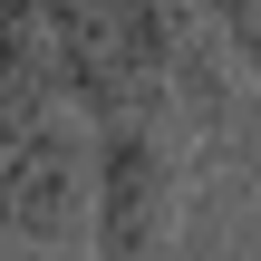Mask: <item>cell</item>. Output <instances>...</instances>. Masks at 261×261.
I'll use <instances>...</instances> for the list:
<instances>
[{
	"instance_id": "obj_2",
	"label": "cell",
	"mask_w": 261,
	"mask_h": 261,
	"mask_svg": "<svg viewBox=\"0 0 261 261\" xmlns=\"http://www.w3.org/2000/svg\"><path fill=\"white\" fill-rule=\"evenodd\" d=\"M87 242V116L48 107L0 136V252L48 261Z\"/></svg>"
},
{
	"instance_id": "obj_4",
	"label": "cell",
	"mask_w": 261,
	"mask_h": 261,
	"mask_svg": "<svg viewBox=\"0 0 261 261\" xmlns=\"http://www.w3.org/2000/svg\"><path fill=\"white\" fill-rule=\"evenodd\" d=\"M203 19H213V39L261 77V0H203Z\"/></svg>"
},
{
	"instance_id": "obj_3",
	"label": "cell",
	"mask_w": 261,
	"mask_h": 261,
	"mask_svg": "<svg viewBox=\"0 0 261 261\" xmlns=\"http://www.w3.org/2000/svg\"><path fill=\"white\" fill-rule=\"evenodd\" d=\"M0 97H10V116L68 107V58H58V10L48 0H0Z\"/></svg>"
},
{
	"instance_id": "obj_1",
	"label": "cell",
	"mask_w": 261,
	"mask_h": 261,
	"mask_svg": "<svg viewBox=\"0 0 261 261\" xmlns=\"http://www.w3.org/2000/svg\"><path fill=\"white\" fill-rule=\"evenodd\" d=\"M203 145L184 107H116L87 116V242L97 261H174Z\"/></svg>"
}]
</instances>
